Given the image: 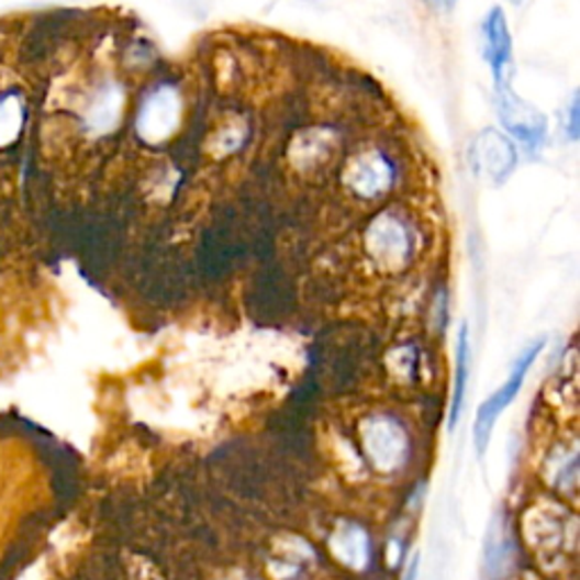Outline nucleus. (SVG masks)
<instances>
[{
  "instance_id": "obj_1",
  "label": "nucleus",
  "mask_w": 580,
  "mask_h": 580,
  "mask_svg": "<svg viewBox=\"0 0 580 580\" xmlns=\"http://www.w3.org/2000/svg\"><path fill=\"white\" fill-rule=\"evenodd\" d=\"M544 345H547V341L544 338H537L533 341L515 360V366L511 370V375H507V379L501 383V388L490 394L486 402L481 404L479 413H477V424H475V443H477V451L483 456V451L488 449L490 445V438H492V431H494V424L497 420L503 415V411L511 406L515 402V397L520 394L533 362L537 360V356L542 354Z\"/></svg>"
},
{
  "instance_id": "obj_2",
  "label": "nucleus",
  "mask_w": 580,
  "mask_h": 580,
  "mask_svg": "<svg viewBox=\"0 0 580 580\" xmlns=\"http://www.w3.org/2000/svg\"><path fill=\"white\" fill-rule=\"evenodd\" d=\"M181 119V98L172 87H161L148 93L138 109L136 119V132L138 136L157 145L166 141L179 125Z\"/></svg>"
},
{
  "instance_id": "obj_3",
  "label": "nucleus",
  "mask_w": 580,
  "mask_h": 580,
  "mask_svg": "<svg viewBox=\"0 0 580 580\" xmlns=\"http://www.w3.org/2000/svg\"><path fill=\"white\" fill-rule=\"evenodd\" d=\"M345 179L356 196L375 198L392 185L394 166L379 150H368L349 164Z\"/></svg>"
},
{
  "instance_id": "obj_4",
  "label": "nucleus",
  "mask_w": 580,
  "mask_h": 580,
  "mask_svg": "<svg viewBox=\"0 0 580 580\" xmlns=\"http://www.w3.org/2000/svg\"><path fill=\"white\" fill-rule=\"evenodd\" d=\"M123 107H125V93H123V87L107 80L102 82L87 109H85V125L87 130H91L93 134H107L112 132L119 123H121V116H123Z\"/></svg>"
},
{
  "instance_id": "obj_5",
  "label": "nucleus",
  "mask_w": 580,
  "mask_h": 580,
  "mask_svg": "<svg viewBox=\"0 0 580 580\" xmlns=\"http://www.w3.org/2000/svg\"><path fill=\"white\" fill-rule=\"evenodd\" d=\"M501 119L505 127L511 130L520 141H524L528 148H539V143L547 136V119L537 114L533 107L515 98L511 91H501Z\"/></svg>"
},
{
  "instance_id": "obj_6",
  "label": "nucleus",
  "mask_w": 580,
  "mask_h": 580,
  "mask_svg": "<svg viewBox=\"0 0 580 580\" xmlns=\"http://www.w3.org/2000/svg\"><path fill=\"white\" fill-rule=\"evenodd\" d=\"M366 443L377 467L390 469L404 458V449H406L404 433L390 420H381V417L375 420L366 433Z\"/></svg>"
},
{
  "instance_id": "obj_7",
  "label": "nucleus",
  "mask_w": 580,
  "mask_h": 580,
  "mask_svg": "<svg viewBox=\"0 0 580 580\" xmlns=\"http://www.w3.org/2000/svg\"><path fill=\"white\" fill-rule=\"evenodd\" d=\"M483 42H486V59L494 70V78L501 85L503 68L511 62V32L503 21L501 10H492L483 23Z\"/></svg>"
},
{
  "instance_id": "obj_8",
  "label": "nucleus",
  "mask_w": 580,
  "mask_h": 580,
  "mask_svg": "<svg viewBox=\"0 0 580 580\" xmlns=\"http://www.w3.org/2000/svg\"><path fill=\"white\" fill-rule=\"evenodd\" d=\"M370 249L381 259H402L409 252V234L404 225L386 215L370 230Z\"/></svg>"
},
{
  "instance_id": "obj_9",
  "label": "nucleus",
  "mask_w": 580,
  "mask_h": 580,
  "mask_svg": "<svg viewBox=\"0 0 580 580\" xmlns=\"http://www.w3.org/2000/svg\"><path fill=\"white\" fill-rule=\"evenodd\" d=\"M477 155H479V166L488 170L490 177L503 179L507 172H511L515 164V150L513 145L507 143L503 136L497 132H486L477 145Z\"/></svg>"
},
{
  "instance_id": "obj_10",
  "label": "nucleus",
  "mask_w": 580,
  "mask_h": 580,
  "mask_svg": "<svg viewBox=\"0 0 580 580\" xmlns=\"http://www.w3.org/2000/svg\"><path fill=\"white\" fill-rule=\"evenodd\" d=\"M467 379H469V334H467V324H460L458 341H456V372H454V394H451V409H449V428H456L460 420Z\"/></svg>"
},
{
  "instance_id": "obj_11",
  "label": "nucleus",
  "mask_w": 580,
  "mask_h": 580,
  "mask_svg": "<svg viewBox=\"0 0 580 580\" xmlns=\"http://www.w3.org/2000/svg\"><path fill=\"white\" fill-rule=\"evenodd\" d=\"M25 116V100L19 91L0 96V148H8L21 136Z\"/></svg>"
},
{
  "instance_id": "obj_12",
  "label": "nucleus",
  "mask_w": 580,
  "mask_h": 580,
  "mask_svg": "<svg viewBox=\"0 0 580 580\" xmlns=\"http://www.w3.org/2000/svg\"><path fill=\"white\" fill-rule=\"evenodd\" d=\"M569 134L576 141L578 138V98L573 96L571 107H569Z\"/></svg>"
},
{
  "instance_id": "obj_13",
  "label": "nucleus",
  "mask_w": 580,
  "mask_h": 580,
  "mask_svg": "<svg viewBox=\"0 0 580 580\" xmlns=\"http://www.w3.org/2000/svg\"><path fill=\"white\" fill-rule=\"evenodd\" d=\"M417 571H420V554H415L406 567L404 580H417Z\"/></svg>"
}]
</instances>
